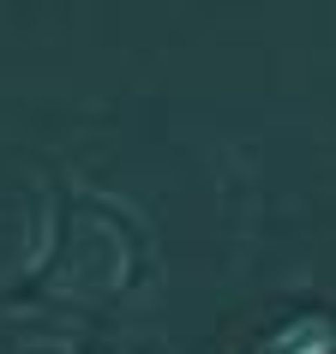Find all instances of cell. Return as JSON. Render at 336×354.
Returning a JSON list of instances; mask_svg holds the SVG:
<instances>
[{
	"label": "cell",
	"instance_id": "cell-1",
	"mask_svg": "<svg viewBox=\"0 0 336 354\" xmlns=\"http://www.w3.org/2000/svg\"><path fill=\"white\" fill-rule=\"evenodd\" d=\"M264 354H336V324L330 318H295L264 342Z\"/></svg>",
	"mask_w": 336,
	"mask_h": 354
}]
</instances>
